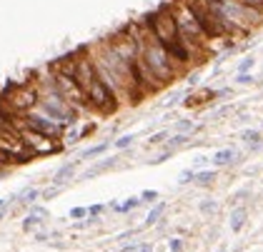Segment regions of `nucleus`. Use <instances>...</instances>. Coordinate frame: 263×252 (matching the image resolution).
Wrapping results in <instances>:
<instances>
[{
  "label": "nucleus",
  "instance_id": "obj_1",
  "mask_svg": "<svg viewBox=\"0 0 263 252\" xmlns=\"http://www.w3.org/2000/svg\"><path fill=\"white\" fill-rule=\"evenodd\" d=\"M168 8H171V13H173V18H175L178 35H180V40H183V45L191 50V53L201 50L203 40H206V33H203L198 18L193 15V10L188 8V3H185V0H175V3L168 5Z\"/></svg>",
  "mask_w": 263,
  "mask_h": 252
},
{
  "label": "nucleus",
  "instance_id": "obj_2",
  "mask_svg": "<svg viewBox=\"0 0 263 252\" xmlns=\"http://www.w3.org/2000/svg\"><path fill=\"white\" fill-rule=\"evenodd\" d=\"M220 15H223L225 25L231 28V33H251L263 20V10L248 8V5L238 3V0H231V3L220 5Z\"/></svg>",
  "mask_w": 263,
  "mask_h": 252
},
{
  "label": "nucleus",
  "instance_id": "obj_3",
  "mask_svg": "<svg viewBox=\"0 0 263 252\" xmlns=\"http://www.w3.org/2000/svg\"><path fill=\"white\" fill-rule=\"evenodd\" d=\"M143 23H145L150 30H153V35L161 40L163 48H171V45L180 43L178 25H175V18H173V13H171L168 5L161 8V10H156V13H150V15H145Z\"/></svg>",
  "mask_w": 263,
  "mask_h": 252
},
{
  "label": "nucleus",
  "instance_id": "obj_4",
  "mask_svg": "<svg viewBox=\"0 0 263 252\" xmlns=\"http://www.w3.org/2000/svg\"><path fill=\"white\" fill-rule=\"evenodd\" d=\"M0 150H3L13 162H30L35 157L33 150L23 143L20 130L15 128V125H8V128L0 130Z\"/></svg>",
  "mask_w": 263,
  "mask_h": 252
},
{
  "label": "nucleus",
  "instance_id": "obj_5",
  "mask_svg": "<svg viewBox=\"0 0 263 252\" xmlns=\"http://www.w3.org/2000/svg\"><path fill=\"white\" fill-rule=\"evenodd\" d=\"M53 88H55V93H58L68 105H73L75 110L90 108V105H88V95H86V90L78 85V80H75V77L63 75V72H55V77H53Z\"/></svg>",
  "mask_w": 263,
  "mask_h": 252
},
{
  "label": "nucleus",
  "instance_id": "obj_6",
  "mask_svg": "<svg viewBox=\"0 0 263 252\" xmlns=\"http://www.w3.org/2000/svg\"><path fill=\"white\" fill-rule=\"evenodd\" d=\"M41 108H43V112H45L50 120H55V122H60V125H75V120H78V110H75L73 105H68V103L55 93V88H53V93H50L45 100H41Z\"/></svg>",
  "mask_w": 263,
  "mask_h": 252
},
{
  "label": "nucleus",
  "instance_id": "obj_7",
  "mask_svg": "<svg viewBox=\"0 0 263 252\" xmlns=\"http://www.w3.org/2000/svg\"><path fill=\"white\" fill-rule=\"evenodd\" d=\"M86 95H88V105L95 108V110L103 112V115H110V112L118 110V95L100 80V75H98V80L93 82V85L88 88Z\"/></svg>",
  "mask_w": 263,
  "mask_h": 252
},
{
  "label": "nucleus",
  "instance_id": "obj_8",
  "mask_svg": "<svg viewBox=\"0 0 263 252\" xmlns=\"http://www.w3.org/2000/svg\"><path fill=\"white\" fill-rule=\"evenodd\" d=\"M5 105H8V110H10V115L13 117H18V115H28L38 103V93H35V88H28V85H15V88H10L8 93H5Z\"/></svg>",
  "mask_w": 263,
  "mask_h": 252
},
{
  "label": "nucleus",
  "instance_id": "obj_9",
  "mask_svg": "<svg viewBox=\"0 0 263 252\" xmlns=\"http://www.w3.org/2000/svg\"><path fill=\"white\" fill-rule=\"evenodd\" d=\"M13 125L20 130V138H23V143L33 150V155H48V152H58V150H60V145L50 143L48 135H43V133H38V130L28 128L25 122H13Z\"/></svg>",
  "mask_w": 263,
  "mask_h": 252
},
{
  "label": "nucleus",
  "instance_id": "obj_10",
  "mask_svg": "<svg viewBox=\"0 0 263 252\" xmlns=\"http://www.w3.org/2000/svg\"><path fill=\"white\" fill-rule=\"evenodd\" d=\"M73 77L78 80V85L88 93V88L98 80V68H95L93 58H78L75 60V75Z\"/></svg>",
  "mask_w": 263,
  "mask_h": 252
},
{
  "label": "nucleus",
  "instance_id": "obj_11",
  "mask_svg": "<svg viewBox=\"0 0 263 252\" xmlns=\"http://www.w3.org/2000/svg\"><path fill=\"white\" fill-rule=\"evenodd\" d=\"M25 125H28V128H33V130H38V133L48 135V138H55L63 130V125L55 122V120H50L48 115H33V112L25 115Z\"/></svg>",
  "mask_w": 263,
  "mask_h": 252
},
{
  "label": "nucleus",
  "instance_id": "obj_12",
  "mask_svg": "<svg viewBox=\"0 0 263 252\" xmlns=\"http://www.w3.org/2000/svg\"><path fill=\"white\" fill-rule=\"evenodd\" d=\"M75 167H78V160H73V162L63 165V167H60V170H58V173L53 175V182H55V185L60 187V185L65 182V180H70V175L75 173Z\"/></svg>",
  "mask_w": 263,
  "mask_h": 252
},
{
  "label": "nucleus",
  "instance_id": "obj_13",
  "mask_svg": "<svg viewBox=\"0 0 263 252\" xmlns=\"http://www.w3.org/2000/svg\"><path fill=\"white\" fill-rule=\"evenodd\" d=\"M246 217H248L246 207H236L233 213H231V230H233V232H241L243 225H246Z\"/></svg>",
  "mask_w": 263,
  "mask_h": 252
},
{
  "label": "nucleus",
  "instance_id": "obj_14",
  "mask_svg": "<svg viewBox=\"0 0 263 252\" xmlns=\"http://www.w3.org/2000/svg\"><path fill=\"white\" fill-rule=\"evenodd\" d=\"M241 140H243L246 145H251V150L263 147V135H261L258 130H243V133H241Z\"/></svg>",
  "mask_w": 263,
  "mask_h": 252
},
{
  "label": "nucleus",
  "instance_id": "obj_15",
  "mask_svg": "<svg viewBox=\"0 0 263 252\" xmlns=\"http://www.w3.org/2000/svg\"><path fill=\"white\" fill-rule=\"evenodd\" d=\"M116 160H118V157H108V160H103V162L93 165V167H90V170L86 173V180H90V178H95V175H100V173L110 170V167H113V165H116Z\"/></svg>",
  "mask_w": 263,
  "mask_h": 252
},
{
  "label": "nucleus",
  "instance_id": "obj_16",
  "mask_svg": "<svg viewBox=\"0 0 263 252\" xmlns=\"http://www.w3.org/2000/svg\"><path fill=\"white\" fill-rule=\"evenodd\" d=\"M236 160V152L231 150V147H225V150H218L216 155H213V165H218V167H223V165H231Z\"/></svg>",
  "mask_w": 263,
  "mask_h": 252
},
{
  "label": "nucleus",
  "instance_id": "obj_17",
  "mask_svg": "<svg viewBox=\"0 0 263 252\" xmlns=\"http://www.w3.org/2000/svg\"><path fill=\"white\" fill-rule=\"evenodd\" d=\"M166 213V205L161 202V205H156L153 210H150V213H148V217H145V225H156L158 222V217Z\"/></svg>",
  "mask_w": 263,
  "mask_h": 252
},
{
  "label": "nucleus",
  "instance_id": "obj_18",
  "mask_svg": "<svg viewBox=\"0 0 263 252\" xmlns=\"http://www.w3.org/2000/svg\"><path fill=\"white\" fill-rule=\"evenodd\" d=\"M216 180V170H203V173H196V182L198 185H211Z\"/></svg>",
  "mask_w": 263,
  "mask_h": 252
},
{
  "label": "nucleus",
  "instance_id": "obj_19",
  "mask_svg": "<svg viewBox=\"0 0 263 252\" xmlns=\"http://www.w3.org/2000/svg\"><path fill=\"white\" fill-rule=\"evenodd\" d=\"M198 210H201L203 215H213L216 210H218V202H216V200H203V202L198 205Z\"/></svg>",
  "mask_w": 263,
  "mask_h": 252
},
{
  "label": "nucleus",
  "instance_id": "obj_20",
  "mask_svg": "<svg viewBox=\"0 0 263 252\" xmlns=\"http://www.w3.org/2000/svg\"><path fill=\"white\" fill-rule=\"evenodd\" d=\"M138 205H140V197H128V200H126L123 205H118L116 210H118V213H131V210L138 207Z\"/></svg>",
  "mask_w": 263,
  "mask_h": 252
},
{
  "label": "nucleus",
  "instance_id": "obj_21",
  "mask_svg": "<svg viewBox=\"0 0 263 252\" xmlns=\"http://www.w3.org/2000/svg\"><path fill=\"white\" fill-rule=\"evenodd\" d=\"M38 225H43V217H41V215H28V217L23 220V227H25V230H35Z\"/></svg>",
  "mask_w": 263,
  "mask_h": 252
},
{
  "label": "nucleus",
  "instance_id": "obj_22",
  "mask_svg": "<svg viewBox=\"0 0 263 252\" xmlns=\"http://www.w3.org/2000/svg\"><path fill=\"white\" fill-rule=\"evenodd\" d=\"M175 130H178L180 135H188V133L193 130V122H191V120H178V122H175Z\"/></svg>",
  "mask_w": 263,
  "mask_h": 252
},
{
  "label": "nucleus",
  "instance_id": "obj_23",
  "mask_svg": "<svg viewBox=\"0 0 263 252\" xmlns=\"http://www.w3.org/2000/svg\"><path fill=\"white\" fill-rule=\"evenodd\" d=\"M105 150H108V143H100V145H95V147L86 150V155H83V157H95V155H100V152H105Z\"/></svg>",
  "mask_w": 263,
  "mask_h": 252
},
{
  "label": "nucleus",
  "instance_id": "obj_24",
  "mask_svg": "<svg viewBox=\"0 0 263 252\" xmlns=\"http://www.w3.org/2000/svg\"><path fill=\"white\" fill-rule=\"evenodd\" d=\"M193 180H196V173H193V170H183V173L178 175V182H180V185H185V182H193Z\"/></svg>",
  "mask_w": 263,
  "mask_h": 252
},
{
  "label": "nucleus",
  "instance_id": "obj_25",
  "mask_svg": "<svg viewBox=\"0 0 263 252\" xmlns=\"http://www.w3.org/2000/svg\"><path fill=\"white\" fill-rule=\"evenodd\" d=\"M166 138H168V130H161V133H156L153 138H150L148 143H150V145H161V143H163Z\"/></svg>",
  "mask_w": 263,
  "mask_h": 252
},
{
  "label": "nucleus",
  "instance_id": "obj_26",
  "mask_svg": "<svg viewBox=\"0 0 263 252\" xmlns=\"http://www.w3.org/2000/svg\"><path fill=\"white\" fill-rule=\"evenodd\" d=\"M153 200H158V192H156V190H145V192L140 195V202H153Z\"/></svg>",
  "mask_w": 263,
  "mask_h": 252
},
{
  "label": "nucleus",
  "instance_id": "obj_27",
  "mask_svg": "<svg viewBox=\"0 0 263 252\" xmlns=\"http://www.w3.org/2000/svg\"><path fill=\"white\" fill-rule=\"evenodd\" d=\"M185 140H188V135H180V133H178V135H173V138H171V150H173V147H178V145H185Z\"/></svg>",
  "mask_w": 263,
  "mask_h": 252
},
{
  "label": "nucleus",
  "instance_id": "obj_28",
  "mask_svg": "<svg viewBox=\"0 0 263 252\" xmlns=\"http://www.w3.org/2000/svg\"><path fill=\"white\" fill-rule=\"evenodd\" d=\"M253 63H256L253 58H246V60H241V65H238V72H248V70L253 68Z\"/></svg>",
  "mask_w": 263,
  "mask_h": 252
},
{
  "label": "nucleus",
  "instance_id": "obj_29",
  "mask_svg": "<svg viewBox=\"0 0 263 252\" xmlns=\"http://www.w3.org/2000/svg\"><path fill=\"white\" fill-rule=\"evenodd\" d=\"M133 140H135L133 135H123V138H118V140H116V147H128Z\"/></svg>",
  "mask_w": 263,
  "mask_h": 252
},
{
  "label": "nucleus",
  "instance_id": "obj_30",
  "mask_svg": "<svg viewBox=\"0 0 263 252\" xmlns=\"http://www.w3.org/2000/svg\"><path fill=\"white\" fill-rule=\"evenodd\" d=\"M238 3H243L248 8H256V10H263V0H238Z\"/></svg>",
  "mask_w": 263,
  "mask_h": 252
},
{
  "label": "nucleus",
  "instance_id": "obj_31",
  "mask_svg": "<svg viewBox=\"0 0 263 252\" xmlns=\"http://www.w3.org/2000/svg\"><path fill=\"white\" fill-rule=\"evenodd\" d=\"M236 80L241 82V85H251V82H253V75H251V72H238Z\"/></svg>",
  "mask_w": 263,
  "mask_h": 252
},
{
  "label": "nucleus",
  "instance_id": "obj_32",
  "mask_svg": "<svg viewBox=\"0 0 263 252\" xmlns=\"http://www.w3.org/2000/svg\"><path fill=\"white\" fill-rule=\"evenodd\" d=\"M86 215H88L86 207H73V210H70V217H75V220H78V217H86Z\"/></svg>",
  "mask_w": 263,
  "mask_h": 252
},
{
  "label": "nucleus",
  "instance_id": "obj_33",
  "mask_svg": "<svg viewBox=\"0 0 263 252\" xmlns=\"http://www.w3.org/2000/svg\"><path fill=\"white\" fill-rule=\"evenodd\" d=\"M35 197H38V190H28V192H23V202H28V205H33Z\"/></svg>",
  "mask_w": 263,
  "mask_h": 252
},
{
  "label": "nucleus",
  "instance_id": "obj_34",
  "mask_svg": "<svg viewBox=\"0 0 263 252\" xmlns=\"http://www.w3.org/2000/svg\"><path fill=\"white\" fill-rule=\"evenodd\" d=\"M183 250V240L180 237H173L171 240V252H180Z\"/></svg>",
  "mask_w": 263,
  "mask_h": 252
},
{
  "label": "nucleus",
  "instance_id": "obj_35",
  "mask_svg": "<svg viewBox=\"0 0 263 252\" xmlns=\"http://www.w3.org/2000/svg\"><path fill=\"white\" fill-rule=\"evenodd\" d=\"M58 192H60V187L55 185V187H50V190H45V192H43V200H50V197H55Z\"/></svg>",
  "mask_w": 263,
  "mask_h": 252
},
{
  "label": "nucleus",
  "instance_id": "obj_36",
  "mask_svg": "<svg viewBox=\"0 0 263 252\" xmlns=\"http://www.w3.org/2000/svg\"><path fill=\"white\" fill-rule=\"evenodd\" d=\"M100 210H103V205H93V207L88 210V215H98V213H100Z\"/></svg>",
  "mask_w": 263,
  "mask_h": 252
},
{
  "label": "nucleus",
  "instance_id": "obj_37",
  "mask_svg": "<svg viewBox=\"0 0 263 252\" xmlns=\"http://www.w3.org/2000/svg\"><path fill=\"white\" fill-rule=\"evenodd\" d=\"M121 252H140V247H135V245H128V247H123Z\"/></svg>",
  "mask_w": 263,
  "mask_h": 252
},
{
  "label": "nucleus",
  "instance_id": "obj_38",
  "mask_svg": "<svg viewBox=\"0 0 263 252\" xmlns=\"http://www.w3.org/2000/svg\"><path fill=\"white\" fill-rule=\"evenodd\" d=\"M140 252H153V245H140Z\"/></svg>",
  "mask_w": 263,
  "mask_h": 252
},
{
  "label": "nucleus",
  "instance_id": "obj_39",
  "mask_svg": "<svg viewBox=\"0 0 263 252\" xmlns=\"http://www.w3.org/2000/svg\"><path fill=\"white\" fill-rule=\"evenodd\" d=\"M3 205H5V200H0V207H3Z\"/></svg>",
  "mask_w": 263,
  "mask_h": 252
},
{
  "label": "nucleus",
  "instance_id": "obj_40",
  "mask_svg": "<svg viewBox=\"0 0 263 252\" xmlns=\"http://www.w3.org/2000/svg\"><path fill=\"white\" fill-rule=\"evenodd\" d=\"M261 133H263V125H261Z\"/></svg>",
  "mask_w": 263,
  "mask_h": 252
}]
</instances>
